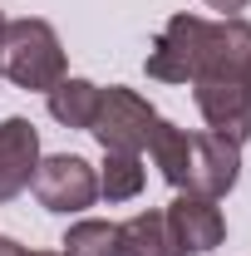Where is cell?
<instances>
[{"instance_id": "cell-1", "label": "cell", "mask_w": 251, "mask_h": 256, "mask_svg": "<svg viewBox=\"0 0 251 256\" xmlns=\"http://www.w3.org/2000/svg\"><path fill=\"white\" fill-rule=\"evenodd\" d=\"M0 74L15 84V89H34V94H50L69 74L64 60V44L50 20L25 15V20H5L0 34Z\"/></svg>"}, {"instance_id": "cell-2", "label": "cell", "mask_w": 251, "mask_h": 256, "mask_svg": "<svg viewBox=\"0 0 251 256\" xmlns=\"http://www.w3.org/2000/svg\"><path fill=\"white\" fill-rule=\"evenodd\" d=\"M153 128H158V108L138 89H128V84L98 89V114H94L89 133L98 138L104 153H143Z\"/></svg>"}, {"instance_id": "cell-3", "label": "cell", "mask_w": 251, "mask_h": 256, "mask_svg": "<svg viewBox=\"0 0 251 256\" xmlns=\"http://www.w3.org/2000/svg\"><path fill=\"white\" fill-rule=\"evenodd\" d=\"M202 50H207V20L182 10V15H172L158 30V40L148 44L143 69L158 84H192L202 74Z\"/></svg>"}, {"instance_id": "cell-4", "label": "cell", "mask_w": 251, "mask_h": 256, "mask_svg": "<svg viewBox=\"0 0 251 256\" xmlns=\"http://www.w3.org/2000/svg\"><path fill=\"white\" fill-rule=\"evenodd\" d=\"M30 188H34L44 212L79 217L84 207L98 202V172H94V162L79 158V153H54V158H40Z\"/></svg>"}, {"instance_id": "cell-5", "label": "cell", "mask_w": 251, "mask_h": 256, "mask_svg": "<svg viewBox=\"0 0 251 256\" xmlns=\"http://www.w3.org/2000/svg\"><path fill=\"white\" fill-rule=\"evenodd\" d=\"M242 178V143L222 138V133H192V158H188V182L182 192L197 197H226Z\"/></svg>"}, {"instance_id": "cell-6", "label": "cell", "mask_w": 251, "mask_h": 256, "mask_svg": "<svg viewBox=\"0 0 251 256\" xmlns=\"http://www.w3.org/2000/svg\"><path fill=\"white\" fill-rule=\"evenodd\" d=\"M162 217H168V226H172L182 256H207V252H217L222 242H226V217H222L217 197L178 192V197L162 207Z\"/></svg>"}, {"instance_id": "cell-7", "label": "cell", "mask_w": 251, "mask_h": 256, "mask_svg": "<svg viewBox=\"0 0 251 256\" xmlns=\"http://www.w3.org/2000/svg\"><path fill=\"white\" fill-rule=\"evenodd\" d=\"M192 98H197V108H202V118H207L212 133L232 138V143H246L251 138V89L242 79H212V74H202V79H192Z\"/></svg>"}, {"instance_id": "cell-8", "label": "cell", "mask_w": 251, "mask_h": 256, "mask_svg": "<svg viewBox=\"0 0 251 256\" xmlns=\"http://www.w3.org/2000/svg\"><path fill=\"white\" fill-rule=\"evenodd\" d=\"M34 168H40V133H34V124L20 118V114L0 118V207L34 182Z\"/></svg>"}, {"instance_id": "cell-9", "label": "cell", "mask_w": 251, "mask_h": 256, "mask_svg": "<svg viewBox=\"0 0 251 256\" xmlns=\"http://www.w3.org/2000/svg\"><path fill=\"white\" fill-rule=\"evenodd\" d=\"M251 69V25L242 15L207 20V50H202V74L212 79H246ZM197 74V79H202Z\"/></svg>"}, {"instance_id": "cell-10", "label": "cell", "mask_w": 251, "mask_h": 256, "mask_svg": "<svg viewBox=\"0 0 251 256\" xmlns=\"http://www.w3.org/2000/svg\"><path fill=\"white\" fill-rule=\"evenodd\" d=\"M114 256H182V246H178L162 212H133L128 222H118Z\"/></svg>"}, {"instance_id": "cell-11", "label": "cell", "mask_w": 251, "mask_h": 256, "mask_svg": "<svg viewBox=\"0 0 251 256\" xmlns=\"http://www.w3.org/2000/svg\"><path fill=\"white\" fill-rule=\"evenodd\" d=\"M44 104H50V118L64 128H94V114H98V84L94 79H69L64 74L60 84L44 94Z\"/></svg>"}, {"instance_id": "cell-12", "label": "cell", "mask_w": 251, "mask_h": 256, "mask_svg": "<svg viewBox=\"0 0 251 256\" xmlns=\"http://www.w3.org/2000/svg\"><path fill=\"white\" fill-rule=\"evenodd\" d=\"M148 153L162 168V178L182 192V182H188V158H192V133L178 128V124H168V118H158L153 138H148Z\"/></svg>"}, {"instance_id": "cell-13", "label": "cell", "mask_w": 251, "mask_h": 256, "mask_svg": "<svg viewBox=\"0 0 251 256\" xmlns=\"http://www.w3.org/2000/svg\"><path fill=\"white\" fill-rule=\"evenodd\" d=\"M143 153H104L98 168V197L104 202H133L143 192Z\"/></svg>"}, {"instance_id": "cell-14", "label": "cell", "mask_w": 251, "mask_h": 256, "mask_svg": "<svg viewBox=\"0 0 251 256\" xmlns=\"http://www.w3.org/2000/svg\"><path fill=\"white\" fill-rule=\"evenodd\" d=\"M64 256H114L118 246V222H104V217H79V222L64 232Z\"/></svg>"}, {"instance_id": "cell-15", "label": "cell", "mask_w": 251, "mask_h": 256, "mask_svg": "<svg viewBox=\"0 0 251 256\" xmlns=\"http://www.w3.org/2000/svg\"><path fill=\"white\" fill-rule=\"evenodd\" d=\"M0 256H30V246H20L15 236H0Z\"/></svg>"}, {"instance_id": "cell-16", "label": "cell", "mask_w": 251, "mask_h": 256, "mask_svg": "<svg viewBox=\"0 0 251 256\" xmlns=\"http://www.w3.org/2000/svg\"><path fill=\"white\" fill-rule=\"evenodd\" d=\"M212 10H222V15H236V10H246V0H207Z\"/></svg>"}, {"instance_id": "cell-17", "label": "cell", "mask_w": 251, "mask_h": 256, "mask_svg": "<svg viewBox=\"0 0 251 256\" xmlns=\"http://www.w3.org/2000/svg\"><path fill=\"white\" fill-rule=\"evenodd\" d=\"M30 256H64V252H54V246H44V252H30Z\"/></svg>"}, {"instance_id": "cell-18", "label": "cell", "mask_w": 251, "mask_h": 256, "mask_svg": "<svg viewBox=\"0 0 251 256\" xmlns=\"http://www.w3.org/2000/svg\"><path fill=\"white\" fill-rule=\"evenodd\" d=\"M0 34H5V10H0Z\"/></svg>"}, {"instance_id": "cell-19", "label": "cell", "mask_w": 251, "mask_h": 256, "mask_svg": "<svg viewBox=\"0 0 251 256\" xmlns=\"http://www.w3.org/2000/svg\"><path fill=\"white\" fill-rule=\"evenodd\" d=\"M242 84H246V89H251V69H246V79H242Z\"/></svg>"}]
</instances>
